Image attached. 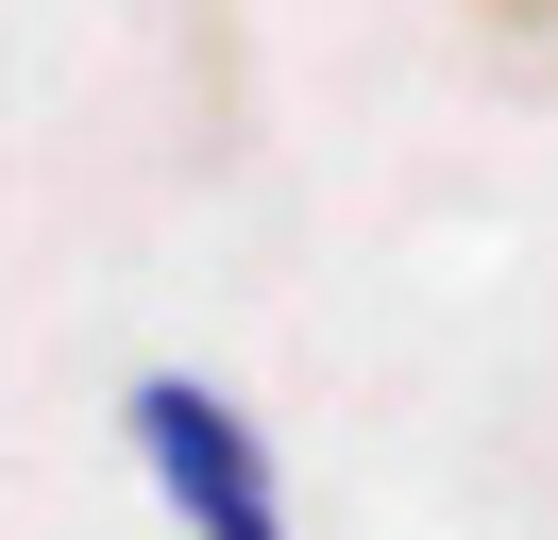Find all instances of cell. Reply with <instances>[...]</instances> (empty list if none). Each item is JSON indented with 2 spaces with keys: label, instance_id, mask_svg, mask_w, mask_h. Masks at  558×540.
Instances as JSON below:
<instances>
[{
  "label": "cell",
  "instance_id": "6da1fadb",
  "mask_svg": "<svg viewBox=\"0 0 558 540\" xmlns=\"http://www.w3.org/2000/svg\"><path fill=\"white\" fill-rule=\"evenodd\" d=\"M136 456H153V490H170L186 540H288V472H271V439H254L204 371H136Z\"/></svg>",
  "mask_w": 558,
  "mask_h": 540
},
{
  "label": "cell",
  "instance_id": "7a4b0ae2",
  "mask_svg": "<svg viewBox=\"0 0 558 540\" xmlns=\"http://www.w3.org/2000/svg\"><path fill=\"white\" fill-rule=\"evenodd\" d=\"M474 17H490V34H508V51H524V68H558V0H474Z\"/></svg>",
  "mask_w": 558,
  "mask_h": 540
}]
</instances>
